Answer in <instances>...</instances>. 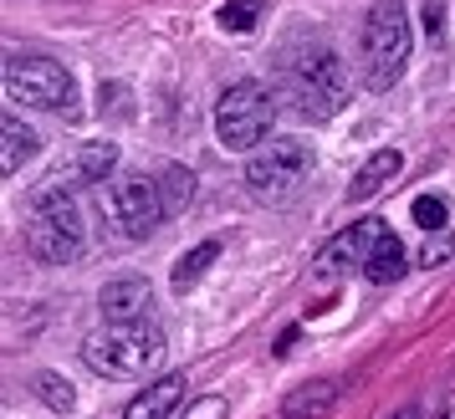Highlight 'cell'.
Masks as SVG:
<instances>
[{
    "label": "cell",
    "mask_w": 455,
    "mask_h": 419,
    "mask_svg": "<svg viewBox=\"0 0 455 419\" xmlns=\"http://www.w3.org/2000/svg\"><path fill=\"white\" fill-rule=\"evenodd\" d=\"M113 220L128 241H148L164 220V205H159V189L154 179H124L113 189Z\"/></svg>",
    "instance_id": "cell-8"
},
{
    "label": "cell",
    "mask_w": 455,
    "mask_h": 419,
    "mask_svg": "<svg viewBox=\"0 0 455 419\" xmlns=\"http://www.w3.org/2000/svg\"><path fill=\"white\" fill-rule=\"evenodd\" d=\"M379 231H384V220H358L353 231H343L328 251H323V266H328V272H343V266H358V272H363V261H369Z\"/></svg>",
    "instance_id": "cell-11"
},
{
    "label": "cell",
    "mask_w": 455,
    "mask_h": 419,
    "mask_svg": "<svg viewBox=\"0 0 455 419\" xmlns=\"http://www.w3.org/2000/svg\"><path fill=\"white\" fill-rule=\"evenodd\" d=\"M31 154H36V133H31L21 118H0V169L16 174Z\"/></svg>",
    "instance_id": "cell-16"
},
{
    "label": "cell",
    "mask_w": 455,
    "mask_h": 419,
    "mask_svg": "<svg viewBox=\"0 0 455 419\" xmlns=\"http://www.w3.org/2000/svg\"><path fill=\"white\" fill-rule=\"evenodd\" d=\"M404 266H410V256H404V246H399V235L384 225V231H379V241H373L369 261H363V276H369V281H399V276H404Z\"/></svg>",
    "instance_id": "cell-12"
},
{
    "label": "cell",
    "mask_w": 455,
    "mask_h": 419,
    "mask_svg": "<svg viewBox=\"0 0 455 419\" xmlns=\"http://www.w3.org/2000/svg\"><path fill=\"white\" fill-rule=\"evenodd\" d=\"M414 225H419V231H440V225H445V200H440V194H419V200H414Z\"/></svg>",
    "instance_id": "cell-21"
},
{
    "label": "cell",
    "mask_w": 455,
    "mask_h": 419,
    "mask_svg": "<svg viewBox=\"0 0 455 419\" xmlns=\"http://www.w3.org/2000/svg\"><path fill=\"white\" fill-rule=\"evenodd\" d=\"M261 11H267V0H226L220 11H215V21H220V31H256V21H261Z\"/></svg>",
    "instance_id": "cell-19"
},
{
    "label": "cell",
    "mask_w": 455,
    "mask_h": 419,
    "mask_svg": "<svg viewBox=\"0 0 455 419\" xmlns=\"http://www.w3.org/2000/svg\"><path fill=\"white\" fill-rule=\"evenodd\" d=\"M410 51H414V36H410L404 0H373L369 21H363V83L373 92H389L404 77Z\"/></svg>",
    "instance_id": "cell-3"
},
{
    "label": "cell",
    "mask_w": 455,
    "mask_h": 419,
    "mask_svg": "<svg viewBox=\"0 0 455 419\" xmlns=\"http://www.w3.org/2000/svg\"><path fill=\"white\" fill-rule=\"evenodd\" d=\"M445 256H451V241H445V235H440V241H430V246H425V251H419V266H440V261H445Z\"/></svg>",
    "instance_id": "cell-23"
},
{
    "label": "cell",
    "mask_w": 455,
    "mask_h": 419,
    "mask_svg": "<svg viewBox=\"0 0 455 419\" xmlns=\"http://www.w3.org/2000/svg\"><path fill=\"white\" fill-rule=\"evenodd\" d=\"M154 189H159V205H164V220L169 215H185L189 200H195V174L185 164H164L154 174Z\"/></svg>",
    "instance_id": "cell-13"
},
{
    "label": "cell",
    "mask_w": 455,
    "mask_h": 419,
    "mask_svg": "<svg viewBox=\"0 0 455 419\" xmlns=\"http://www.w3.org/2000/svg\"><path fill=\"white\" fill-rule=\"evenodd\" d=\"M282 87H287V103L302 118H312V123L343 113V103H348L343 57L332 46H317V42H302V46H287L282 51Z\"/></svg>",
    "instance_id": "cell-1"
},
{
    "label": "cell",
    "mask_w": 455,
    "mask_h": 419,
    "mask_svg": "<svg viewBox=\"0 0 455 419\" xmlns=\"http://www.w3.org/2000/svg\"><path fill=\"white\" fill-rule=\"evenodd\" d=\"M399 169H404V159H399L394 148H379L369 164L358 169V179L348 185V200H369V194H379L384 185H394V174H399Z\"/></svg>",
    "instance_id": "cell-14"
},
{
    "label": "cell",
    "mask_w": 455,
    "mask_h": 419,
    "mask_svg": "<svg viewBox=\"0 0 455 419\" xmlns=\"http://www.w3.org/2000/svg\"><path fill=\"white\" fill-rule=\"evenodd\" d=\"M271 123H276V98H271L267 83H235L215 103V138L230 154H256L267 144Z\"/></svg>",
    "instance_id": "cell-5"
},
{
    "label": "cell",
    "mask_w": 455,
    "mask_h": 419,
    "mask_svg": "<svg viewBox=\"0 0 455 419\" xmlns=\"http://www.w3.org/2000/svg\"><path fill=\"white\" fill-rule=\"evenodd\" d=\"M332 404H338V383L317 378V383H302V389L282 404V419H323Z\"/></svg>",
    "instance_id": "cell-15"
},
{
    "label": "cell",
    "mask_w": 455,
    "mask_h": 419,
    "mask_svg": "<svg viewBox=\"0 0 455 419\" xmlns=\"http://www.w3.org/2000/svg\"><path fill=\"white\" fill-rule=\"evenodd\" d=\"M226 415H230L226 399H220V394H205V399H195V404H189L180 419H226Z\"/></svg>",
    "instance_id": "cell-22"
},
{
    "label": "cell",
    "mask_w": 455,
    "mask_h": 419,
    "mask_svg": "<svg viewBox=\"0 0 455 419\" xmlns=\"http://www.w3.org/2000/svg\"><path fill=\"white\" fill-rule=\"evenodd\" d=\"M36 394H42L52 409H62V415L77 404V394H72V383H67L62 374H42V378H36Z\"/></svg>",
    "instance_id": "cell-20"
},
{
    "label": "cell",
    "mask_w": 455,
    "mask_h": 419,
    "mask_svg": "<svg viewBox=\"0 0 455 419\" xmlns=\"http://www.w3.org/2000/svg\"><path fill=\"white\" fill-rule=\"evenodd\" d=\"M113 164H118V148L108 144V138H92V144L77 148V174H83L87 185L108 179V174H113Z\"/></svg>",
    "instance_id": "cell-18"
},
{
    "label": "cell",
    "mask_w": 455,
    "mask_h": 419,
    "mask_svg": "<svg viewBox=\"0 0 455 419\" xmlns=\"http://www.w3.org/2000/svg\"><path fill=\"white\" fill-rule=\"evenodd\" d=\"M394 419H419V409H414V404H410V409H399V415H394Z\"/></svg>",
    "instance_id": "cell-26"
},
{
    "label": "cell",
    "mask_w": 455,
    "mask_h": 419,
    "mask_svg": "<svg viewBox=\"0 0 455 419\" xmlns=\"http://www.w3.org/2000/svg\"><path fill=\"white\" fill-rule=\"evenodd\" d=\"M26 246H31V256L46 261V266L77 261V251L87 246V220H83L77 194L67 185L31 189V200H26Z\"/></svg>",
    "instance_id": "cell-2"
},
{
    "label": "cell",
    "mask_w": 455,
    "mask_h": 419,
    "mask_svg": "<svg viewBox=\"0 0 455 419\" xmlns=\"http://www.w3.org/2000/svg\"><path fill=\"white\" fill-rule=\"evenodd\" d=\"M307 174H312L307 144H297V138H267L246 164V189L256 200L276 205V200H291L297 189L307 185Z\"/></svg>",
    "instance_id": "cell-6"
},
{
    "label": "cell",
    "mask_w": 455,
    "mask_h": 419,
    "mask_svg": "<svg viewBox=\"0 0 455 419\" xmlns=\"http://www.w3.org/2000/svg\"><path fill=\"white\" fill-rule=\"evenodd\" d=\"M435 419H455V389H451V394H445V404L435 409Z\"/></svg>",
    "instance_id": "cell-25"
},
{
    "label": "cell",
    "mask_w": 455,
    "mask_h": 419,
    "mask_svg": "<svg viewBox=\"0 0 455 419\" xmlns=\"http://www.w3.org/2000/svg\"><path fill=\"white\" fill-rule=\"evenodd\" d=\"M215 261H220V241H200V246H195V251H185V261L174 266V281H169V287H174V292H189V287H195V281L215 266Z\"/></svg>",
    "instance_id": "cell-17"
},
{
    "label": "cell",
    "mask_w": 455,
    "mask_h": 419,
    "mask_svg": "<svg viewBox=\"0 0 455 419\" xmlns=\"http://www.w3.org/2000/svg\"><path fill=\"white\" fill-rule=\"evenodd\" d=\"M180 404H185V374H169V378H159V383H148V389H139V394L128 399L124 419H169Z\"/></svg>",
    "instance_id": "cell-10"
},
{
    "label": "cell",
    "mask_w": 455,
    "mask_h": 419,
    "mask_svg": "<svg viewBox=\"0 0 455 419\" xmlns=\"http://www.w3.org/2000/svg\"><path fill=\"white\" fill-rule=\"evenodd\" d=\"M5 92L31 107H72V98H77L67 67L52 62V57H16V62H5Z\"/></svg>",
    "instance_id": "cell-7"
},
{
    "label": "cell",
    "mask_w": 455,
    "mask_h": 419,
    "mask_svg": "<svg viewBox=\"0 0 455 419\" xmlns=\"http://www.w3.org/2000/svg\"><path fill=\"white\" fill-rule=\"evenodd\" d=\"M164 358V333L154 322H108L103 333L83 343V363L103 378H133L148 374Z\"/></svg>",
    "instance_id": "cell-4"
},
{
    "label": "cell",
    "mask_w": 455,
    "mask_h": 419,
    "mask_svg": "<svg viewBox=\"0 0 455 419\" xmlns=\"http://www.w3.org/2000/svg\"><path fill=\"white\" fill-rule=\"evenodd\" d=\"M148 307H154V287H148V276L128 272V276H113L103 292H98V312L108 322H144Z\"/></svg>",
    "instance_id": "cell-9"
},
{
    "label": "cell",
    "mask_w": 455,
    "mask_h": 419,
    "mask_svg": "<svg viewBox=\"0 0 455 419\" xmlns=\"http://www.w3.org/2000/svg\"><path fill=\"white\" fill-rule=\"evenodd\" d=\"M425 26H430V36H440V0L425 5Z\"/></svg>",
    "instance_id": "cell-24"
}]
</instances>
